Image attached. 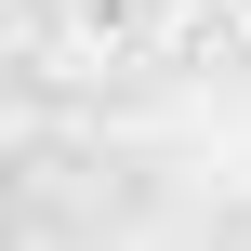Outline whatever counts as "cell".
Wrapping results in <instances>:
<instances>
[{"mask_svg":"<svg viewBox=\"0 0 251 251\" xmlns=\"http://www.w3.org/2000/svg\"><path fill=\"white\" fill-rule=\"evenodd\" d=\"M146 40H159V0H53V26H40V53L66 79H119Z\"/></svg>","mask_w":251,"mask_h":251,"instance_id":"cell-1","label":"cell"},{"mask_svg":"<svg viewBox=\"0 0 251 251\" xmlns=\"http://www.w3.org/2000/svg\"><path fill=\"white\" fill-rule=\"evenodd\" d=\"M212 26H225V53H251V0H212Z\"/></svg>","mask_w":251,"mask_h":251,"instance_id":"cell-2","label":"cell"}]
</instances>
